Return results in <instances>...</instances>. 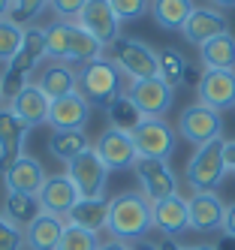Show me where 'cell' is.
Instances as JSON below:
<instances>
[{
    "label": "cell",
    "instance_id": "obj_23",
    "mask_svg": "<svg viewBox=\"0 0 235 250\" xmlns=\"http://www.w3.org/2000/svg\"><path fill=\"white\" fill-rule=\"evenodd\" d=\"M66 223L54 214H40L27 229H24V247L27 250H58V241L64 235Z\"/></svg>",
    "mask_w": 235,
    "mask_h": 250
},
{
    "label": "cell",
    "instance_id": "obj_14",
    "mask_svg": "<svg viewBox=\"0 0 235 250\" xmlns=\"http://www.w3.org/2000/svg\"><path fill=\"white\" fill-rule=\"evenodd\" d=\"M36 196H40L43 211H45V214H54V217H61V220H66L69 211L76 208V202L82 199L79 187L69 181L66 172H64V175H48L45 184H43V190L36 193Z\"/></svg>",
    "mask_w": 235,
    "mask_h": 250
},
{
    "label": "cell",
    "instance_id": "obj_9",
    "mask_svg": "<svg viewBox=\"0 0 235 250\" xmlns=\"http://www.w3.org/2000/svg\"><path fill=\"white\" fill-rule=\"evenodd\" d=\"M130 136L136 142L139 157H145V160H163V163H169V157L175 154V130L166 121H142Z\"/></svg>",
    "mask_w": 235,
    "mask_h": 250
},
{
    "label": "cell",
    "instance_id": "obj_12",
    "mask_svg": "<svg viewBox=\"0 0 235 250\" xmlns=\"http://www.w3.org/2000/svg\"><path fill=\"white\" fill-rule=\"evenodd\" d=\"M133 169L139 175V184H142L145 199H148L151 205L160 202V199H169V196L178 193V178L169 169V163H163V160H145V157H139V163Z\"/></svg>",
    "mask_w": 235,
    "mask_h": 250
},
{
    "label": "cell",
    "instance_id": "obj_22",
    "mask_svg": "<svg viewBox=\"0 0 235 250\" xmlns=\"http://www.w3.org/2000/svg\"><path fill=\"white\" fill-rule=\"evenodd\" d=\"M48 100H61L66 94H76L79 91V69H72L69 63H48L36 73L33 82Z\"/></svg>",
    "mask_w": 235,
    "mask_h": 250
},
{
    "label": "cell",
    "instance_id": "obj_43",
    "mask_svg": "<svg viewBox=\"0 0 235 250\" xmlns=\"http://www.w3.org/2000/svg\"><path fill=\"white\" fill-rule=\"evenodd\" d=\"M9 9H12V0H0V21L9 19Z\"/></svg>",
    "mask_w": 235,
    "mask_h": 250
},
{
    "label": "cell",
    "instance_id": "obj_10",
    "mask_svg": "<svg viewBox=\"0 0 235 250\" xmlns=\"http://www.w3.org/2000/svg\"><path fill=\"white\" fill-rule=\"evenodd\" d=\"M66 175H69V181L79 187V193L85 196V199H90V196H103L106 181H108V169L97 157L94 148H87L85 154H79L76 160H72V163H66Z\"/></svg>",
    "mask_w": 235,
    "mask_h": 250
},
{
    "label": "cell",
    "instance_id": "obj_31",
    "mask_svg": "<svg viewBox=\"0 0 235 250\" xmlns=\"http://www.w3.org/2000/svg\"><path fill=\"white\" fill-rule=\"evenodd\" d=\"M184 66H187V61L181 58V51H175V48L157 51V79H163L169 87L184 84Z\"/></svg>",
    "mask_w": 235,
    "mask_h": 250
},
{
    "label": "cell",
    "instance_id": "obj_33",
    "mask_svg": "<svg viewBox=\"0 0 235 250\" xmlns=\"http://www.w3.org/2000/svg\"><path fill=\"white\" fill-rule=\"evenodd\" d=\"M21 40H24V27H18V24L9 21V19L0 21V63H9V61L18 55Z\"/></svg>",
    "mask_w": 235,
    "mask_h": 250
},
{
    "label": "cell",
    "instance_id": "obj_17",
    "mask_svg": "<svg viewBox=\"0 0 235 250\" xmlns=\"http://www.w3.org/2000/svg\"><path fill=\"white\" fill-rule=\"evenodd\" d=\"M45 169H43V163L36 157H27V154H21L15 160V163L3 172V184H6V190L9 193H30V196H36L43 190V184H45Z\"/></svg>",
    "mask_w": 235,
    "mask_h": 250
},
{
    "label": "cell",
    "instance_id": "obj_28",
    "mask_svg": "<svg viewBox=\"0 0 235 250\" xmlns=\"http://www.w3.org/2000/svg\"><path fill=\"white\" fill-rule=\"evenodd\" d=\"M43 214V205H40V196H30V193H9L6 202H3V217L18 226V229H27L36 217Z\"/></svg>",
    "mask_w": 235,
    "mask_h": 250
},
{
    "label": "cell",
    "instance_id": "obj_13",
    "mask_svg": "<svg viewBox=\"0 0 235 250\" xmlns=\"http://www.w3.org/2000/svg\"><path fill=\"white\" fill-rule=\"evenodd\" d=\"M196 94H199V103L211 112L223 115L226 109H235V73H229V69H205Z\"/></svg>",
    "mask_w": 235,
    "mask_h": 250
},
{
    "label": "cell",
    "instance_id": "obj_42",
    "mask_svg": "<svg viewBox=\"0 0 235 250\" xmlns=\"http://www.w3.org/2000/svg\"><path fill=\"white\" fill-rule=\"evenodd\" d=\"M100 250H130V244H124V241H115V238H112V241H103Z\"/></svg>",
    "mask_w": 235,
    "mask_h": 250
},
{
    "label": "cell",
    "instance_id": "obj_36",
    "mask_svg": "<svg viewBox=\"0 0 235 250\" xmlns=\"http://www.w3.org/2000/svg\"><path fill=\"white\" fill-rule=\"evenodd\" d=\"M21 247H24V232L0 214V250H21Z\"/></svg>",
    "mask_w": 235,
    "mask_h": 250
},
{
    "label": "cell",
    "instance_id": "obj_38",
    "mask_svg": "<svg viewBox=\"0 0 235 250\" xmlns=\"http://www.w3.org/2000/svg\"><path fill=\"white\" fill-rule=\"evenodd\" d=\"M220 229H223V235H226V238L235 241V202L226 205V211H223V226H220Z\"/></svg>",
    "mask_w": 235,
    "mask_h": 250
},
{
    "label": "cell",
    "instance_id": "obj_44",
    "mask_svg": "<svg viewBox=\"0 0 235 250\" xmlns=\"http://www.w3.org/2000/svg\"><path fill=\"white\" fill-rule=\"evenodd\" d=\"M214 9H235V0H211Z\"/></svg>",
    "mask_w": 235,
    "mask_h": 250
},
{
    "label": "cell",
    "instance_id": "obj_37",
    "mask_svg": "<svg viewBox=\"0 0 235 250\" xmlns=\"http://www.w3.org/2000/svg\"><path fill=\"white\" fill-rule=\"evenodd\" d=\"M87 0H48V9L58 15V21H76Z\"/></svg>",
    "mask_w": 235,
    "mask_h": 250
},
{
    "label": "cell",
    "instance_id": "obj_29",
    "mask_svg": "<svg viewBox=\"0 0 235 250\" xmlns=\"http://www.w3.org/2000/svg\"><path fill=\"white\" fill-rule=\"evenodd\" d=\"M151 19L163 30H181L193 12V0H151Z\"/></svg>",
    "mask_w": 235,
    "mask_h": 250
},
{
    "label": "cell",
    "instance_id": "obj_2",
    "mask_svg": "<svg viewBox=\"0 0 235 250\" xmlns=\"http://www.w3.org/2000/svg\"><path fill=\"white\" fill-rule=\"evenodd\" d=\"M103 45L76 21H54L45 27V58L54 63H87L100 58Z\"/></svg>",
    "mask_w": 235,
    "mask_h": 250
},
{
    "label": "cell",
    "instance_id": "obj_30",
    "mask_svg": "<svg viewBox=\"0 0 235 250\" xmlns=\"http://www.w3.org/2000/svg\"><path fill=\"white\" fill-rule=\"evenodd\" d=\"M108 121H112V124H108V127H115V130H124V133H133L136 127H139V124L145 121L142 118V112L136 109V103L130 100V97H127V94H121L112 105H108Z\"/></svg>",
    "mask_w": 235,
    "mask_h": 250
},
{
    "label": "cell",
    "instance_id": "obj_34",
    "mask_svg": "<svg viewBox=\"0 0 235 250\" xmlns=\"http://www.w3.org/2000/svg\"><path fill=\"white\" fill-rule=\"evenodd\" d=\"M45 6H48V0H12L9 21H15L18 27H30Z\"/></svg>",
    "mask_w": 235,
    "mask_h": 250
},
{
    "label": "cell",
    "instance_id": "obj_4",
    "mask_svg": "<svg viewBox=\"0 0 235 250\" xmlns=\"http://www.w3.org/2000/svg\"><path fill=\"white\" fill-rule=\"evenodd\" d=\"M223 148H226V142L214 139V142H208V145L196 148V154L190 157V163H187V184L196 193H214L217 187L223 184V178L229 172Z\"/></svg>",
    "mask_w": 235,
    "mask_h": 250
},
{
    "label": "cell",
    "instance_id": "obj_26",
    "mask_svg": "<svg viewBox=\"0 0 235 250\" xmlns=\"http://www.w3.org/2000/svg\"><path fill=\"white\" fill-rule=\"evenodd\" d=\"M199 61L205 69H229L235 73V37L226 30L220 37L208 40L205 45H199Z\"/></svg>",
    "mask_w": 235,
    "mask_h": 250
},
{
    "label": "cell",
    "instance_id": "obj_8",
    "mask_svg": "<svg viewBox=\"0 0 235 250\" xmlns=\"http://www.w3.org/2000/svg\"><path fill=\"white\" fill-rule=\"evenodd\" d=\"M97 157L106 163L108 172H121V169H133L139 163V151H136V142L130 133L115 130V127H106L94 145Z\"/></svg>",
    "mask_w": 235,
    "mask_h": 250
},
{
    "label": "cell",
    "instance_id": "obj_25",
    "mask_svg": "<svg viewBox=\"0 0 235 250\" xmlns=\"http://www.w3.org/2000/svg\"><path fill=\"white\" fill-rule=\"evenodd\" d=\"M72 226H82L87 232H97L106 229V220H108V199L106 196H90V199H82L76 202V208L69 211V217H66Z\"/></svg>",
    "mask_w": 235,
    "mask_h": 250
},
{
    "label": "cell",
    "instance_id": "obj_18",
    "mask_svg": "<svg viewBox=\"0 0 235 250\" xmlns=\"http://www.w3.org/2000/svg\"><path fill=\"white\" fill-rule=\"evenodd\" d=\"M27 124L12 115L9 105H0V172H6L21 157V142L27 136Z\"/></svg>",
    "mask_w": 235,
    "mask_h": 250
},
{
    "label": "cell",
    "instance_id": "obj_20",
    "mask_svg": "<svg viewBox=\"0 0 235 250\" xmlns=\"http://www.w3.org/2000/svg\"><path fill=\"white\" fill-rule=\"evenodd\" d=\"M187 205H190V229H196V232H217L223 226L226 205H223V199L217 193H193L187 199Z\"/></svg>",
    "mask_w": 235,
    "mask_h": 250
},
{
    "label": "cell",
    "instance_id": "obj_39",
    "mask_svg": "<svg viewBox=\"0 0 235 250\" xmlns=\"http://www.w3.org/2000/svg\"><path fill=\"white\" fill-rule=\"evenodd\" d=\"M157 247H160V250H217L214 244H199V247H181V244H178L175 238H163V241H160Z\"/></svg>",
    "mask_w": 235,
    "mask_h": 250
},
{
    "label": "cell",
    "instance_id": "obj_6",
    "mask_svg": "<svg viewBox=\"0 0 235 250\" xmlns=\"http://www.w3.org/2000/svg\"><path fill=\"white\" fill-rule=\"evenodd\" d=\"M112 51H115L118 69L130 76V82L154 79V76H157V51H154L151 45H145L142 40L118 37V40L112 42Z\"/></svg>",
    "mask_w": 235,
    "mask_h": 250
},
{
    "label": "cell",
    "instance_id": "obj_46",
    "mask_svg": "<svg viewBox=\"0 0 235 250\" xmlns=\"http://www.w3.org/2000/svg\"><path fill=\"white\" fill-rule=\"evenodd\" d=\"M0 105H3V87H0Z\"/></svg>",
    "mask_w": 235,
    "mask_h": 250
},
{
    "label": "cell",
    "instance_id": "obj_27",
    "mask_svg": "<svg viewBox=\"0 0 235 250\" xmlns=\"http://www.w3.org/2000/svg\"><path fill=\"white\" fill-rule=\"evenodd\" d=\"M90 148V139L85 130H54L51 139H48V151L54 160H61V163H72L79 154H85Z\"/></svg>",
    "mask_w": 235,
    "mask_h": 250
},
{
    "label": "cell",
    "instance_id": "obj_24",
    "mask_svg": "<svg viewBox=\"0 0 235 250\" xmlns=\"http://www.w3.org/2000/svg\"><path fill=\"white\" fill-rule=\"evenodd\" d=\"M45 58V30L43 27H24V40H21V48H18V55L6 63L9 69H15V73H24L30 76L36 66L43 63Z\"/></svg>",
    "mask_w": 235,
    "mask_h": 250
},
{
    "label": "cell",
    "instance_id": "obj_45",
    "mask_svg": "<svg viewBox=\"0 0 235 250\" xmlns=\"http://www.w3.org/2000/svg\"><path fill=\"white\" fill-rule=\"evenodd\" d=\"M130 250H160V247H157V244H151V241H136Z\"/></svg>",
    "mask_w": 235,
    "mask_h": 250
},
{
    "label": "cell",
    "instance_id": "obj_35",
    "mask_svg": "<svg viewBox=\"0 0 235 250\" xmlns=\"http://www.w3.org/2000/svg\"><path fill=\"white\" fill-rule=\"evenodd\" d=\"M108 6H112V12L118 15V21H136L142 19V15H148L151 9V0H108Z\"/></svg>",
    "mask_w": 235,
    "mask_h": 250
},
{
    "label": "cell",
    "instance_id": "obj_1",
    "mask_svg": "<svg viewBox=\"0 0 235 250\" xmlns=\"http://www.w3.org/2000/svg\"><path fill=\"white\" fill-rule=\"evenodd\" d=\"M106 229L115 241H139L154 229V205L145 199V193H118L108 199Z\"/></svg>",
    "mask_w": 235,
    "mask_h": 250
},
{
    "label": "cell",
    "instance_id": "obj_19",
    "mask_svg": "<svg viewBox=\"0 0 235 250\" xmlns=\"http://www.w3.org/2000/svg\"><path fill=\"white\" fill-rule=\"evenodd\" d=\"M87 118H90V105L85 103L79 91L66 94L61 100H51V109H48L51 130H85Z\"/></svg>",
    "mask_w": 235,
    "mask_h": 250
},
{
    "label": "cell",
    "instance_id": "obj_16",
    "mask_svg": "<svg viewBox=\"0 0 235 250\" xmlns=\"http://www.w3.org/2000/svg\"><path fill=\"white\" fill-rule=\"evenodd\" d=\"M154 229L163 232V238H178L190 229V205L181 193L154 202Z\"/></svg>",
    "mask_w": 235,
    "mask_h": 250
},
{
    "label": "cell",
    "instance_id": "obj_3",
    "mask_svg": "<svg viewBox=\"0 0 235 250\" xmlns=\"http://www.w3.org/2000/svg\"><path fill=\"white\" fill-rule=\"evenodd\" d=\"M121 69L115 61L108 58H97V61H87L79 69V94L85 97V103L90 109H108L124 91H121Z\"/></svg>",
    "mask_w": 235,
    "mask_h": 250
},
{
    "label": "cell",
    "instance_id": "obj_11",
    "mask_svg": "<svg viewBox=\"0 0 235 250\" xmlns=\"http://www.w3.org/2000/svg\"><path fill=\"white\" fill-rule=\"evenodd\" d=\"M76 24L82 30H87L103 48L112 45L121 37V21H118V15L112 12V6H108V0H87L85 9L79 12Z\"/></svg>",
    "mask_w": 235,
    "mask_h": 250
},
{
    "label": "cell",
    "instance_id": "obj_5",
    "mask_svg": "<svg viewBox=\"0 0 235 250\" xmlns=\"http://www.w3.org/2000/svg\"><path fill=\"white\" fill-rule=\"evenodd\" d=\"M127 97L136 103V109L142 112L145 121H163L166 112L172 109V100H175V87H169L163 79H139L130 82L127 87Z\"/></svg>",
    "mask_w": 235,
    "mask_h": 250
},
{
    "label": "cell",
    "instance_id": "obj_7",
    "mask_svg": "<svg viewBox=\"0 0 235 250\" xmlns=\"http://www.w3.org/2000/svg\"><path fill=\"white\" fill-rule=\"evenodd\" d=\"M220 133H223L220 112L205 109L202 103L187 105V109L181 112V118H178V136L184 142H190V145H196V148H202V145H208V142L220 139Z\"/></svg>",
    "mask_w": 235,
    "mask_h": 250
},
{
    "label": "cell",
    "instance_id": "obj_40",
    "mask_svg": "<svg viewBox=\"0 0 235 250\" xmlns=\"http://www.w3.org/2000/svg\"><path fill=\"white\" fill-rule=\"evenodd\" d=\"M199 82H202V76H199V69L196 66H184V84H193V87H199Z\"/></svg>",
    "mask_w": 235,
    "mask_h": 250
},
{
    "label": "cell",
    "instance_id": "obj_21",
    "mask_svg": "<svg viewBox=\"0 0 235 250\" xmlns=\"http://www.w3.org/2000/svg\"><path fill=\"white\" fill-rule=\"evenodd\" d=\"M9 109L18 121H24L27 127H40V124H48V109H51V100L36 87L33 82L24 84L18 97L9 103Z\"/></svg>",
    "mask_w": 235,
    "mask_h": 250
},
{
    "label": "cell",
    "instance_id": "obj_15",
    "mask_svg": "<svg viewBox=\"0 0 235 250\" xmlns=\"http://www.w3.org/2000/svg\"><path fill=\"white\" fill-rule=\"evenodd\" d=\"M226 30H229L226 15L220 9H214V6H193L190 19L184 21V27H181V33H184V40L190 45H205L208 40L220 37Z\"/></svg>",
    "mask_w": 235,
    "mask_h": 250
},
{
    "label": "cell",
    "instance_id": "obj_32",
    "mask_svg": "<svg viewBox=\"0 0 235 250\" xmlns=\"http://www.w3.org/2000/svg\"><path fill=\"white\" fill-rule=\"evenodd\" d=\"M58 250H100V238L94 235V232L82 229V226L66 223L64 235H61V241H58Z\"/></svg>",
    "mask_w": 235,
    "mask_h": 250
},
{
    "label": "cell",
    "instance_id": "obj_41",
    "mask_svg": "<svg viewBox=\"0 0 235 250\" xmlns=\"http://www.w3.org/2000/svg\"><path fill=\"white\" fill-rule=\"evenodd\" d=\"M223 157H226V169H229V172H235V139H232V142H226Z\"/></svg>",
    "mask_w": 235,
    "mask_h": 250
}]
</instances>
